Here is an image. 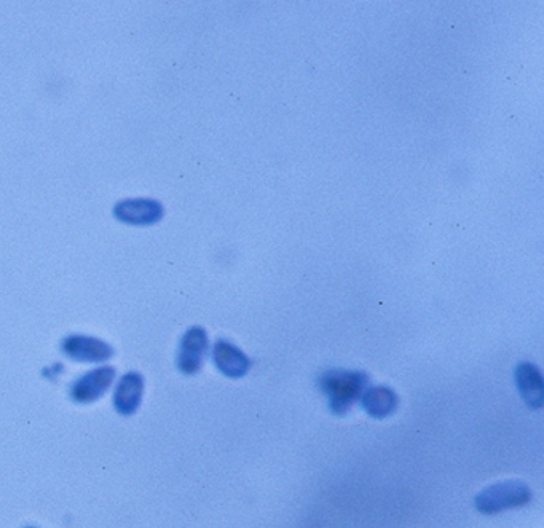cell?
Segmentation results:
<instances>
[{
	"label": "cell",
	"mask_w": 544,
	"mask_h": 528,
	"mask_svg": "<svg viewBox=\"0 0 544 528\" xmlns=\"http://www.w3.org/2000/svg\"><path fill=\"white\" fill-rule=\"evenodd\" d=\"M318 385L328 398L332 414L343 415L363 396L369 385V375L361 371L331 369L320 375Z\"/></svg>",
	"instance_id": "obj_1"
},
{
	"label": "cell",
	"mask_w": 544,
	"mask_h": 528,
	"mask_svg": "<svg viewBox=\"0 0 544 528\" xmlns=\"http://www.w3.org/2000/svg\"><path fill=\"white\" fill-rule=\"evenodd\" d=\"M533 495L529 485L521 481H503L489 485L477 493L474 508L485 516L529 505Z\"/></svg>",
	"instance_id": "obj_2"
},
{
	"label": "cell",
	"mask_w": 544,
	"mask_h": 528,
	"mask_svg": "<svg viewBox=\"0 0 544 528\" xmlns=\"http://www.w3.org/2000/svg\"><path fill=\"white\" fill-rule=\"evenodd\" d=\"M115 379H117L115 367L107 366V364L95 367L71 383L69 398L75 404H83V406L93 404L112 390Z\"/></svg>",
	"instance_id": "obj_3"
},
{
	"label": "cell",
	"mask_w": 544,
	"mask_h": 528,
	"mask_svg": "<svg viewBox=\"0 0 544 528\" xmlns=\"http://www.w3.org/2000/svg\"><path fill=\"white\" fill-rule=\"evenodd\" d=\"M60 350L66 358L80 364H103L114 356V348L109 343L85 334L66 335Z\"/></svg>",
	"instance_id": "obj_4"
},
{
	"label": "cell",
	"mask_w": 544,
	"mask_h": 528,
	"mask_svg": "<svg viewBox=\"0 0 544 528\" xmlns=\"http://www.w3.org/2000/svg\"><path fill=\"white\" fill-rule=\"evenodd\" d=\"M117 221L135 227H149L162 221L165 208L154 198H125L112 209Z\"/></svg>",
	"instance_id": "obj_5"
},
{
	"label": "cell",
	"mask_w": 544,
	"mask_h": 528,
	"mask_svg": "<svg viewBox=\"0 0 544 528\" xmlns=\"http://www.w3.org/2000/svg\"><path fill=\"white\" fill-rule=\"evenodd\" d=\"M209 350L208 332L202 326H192L181 337L176 366L184 375H195L203 367Z\"/></svg>",
	"instance_id": "obj_6"
},
{
	"label": "cell",
	"mask_w": 544,
	"mask_h": 528,
	"mask_svg": "<svg viewBox=\"0 0 544 528\" xmlns=\"http://www.w3.org/2000/svg\"><path fill=\"white\" fill-rule=\"evenodd\" d=\"M144 377L139 372L123 374L112 388V407L122 417H131L138 412L144 398Z\"/></svg>",
	"instance_id": "obj_7"
},
{
	"label": "cell",
	"mask_w": 544,
	"mask_h": 528,
	"mask_svg": "<svg viewBox=\"0 0 544 528\" xmlns=\"http://www.w3.org/2000/svg\"><path fill=\"white\" fill-rule=\"evenodd\" d=\"M211 356L217 371L229 379H241L251 369V359L229 340H216Z\"/></svg>",
	"instance_id": "obj_8"
},
{
	"label": "cell",
	"mask_w": 544,
	"mask_h": 528,
	"mask_svg": "<svg viewBox=\"0 0 544 528\" xmlns=\"http://www.w3.org/2000/svg\"><path fill=\"white\" fill-rule=\"evenodd\" d=\"M514 379L525 404L533 410L541 409L544 406V380L540 369L527 361L517 364Z\"/></svg>",
	"instance_id": "obj_9"
},
{
	"label": "cell",
	"mask_w": 544,
	"mask_h": 528,
	"mask_svg": "<svg viewBox=\"0 0 544 528\" xmlns=\"http://www.w3.org/2000/svg\"><path fill=\"white\" fill-rule=\"evenodd\" d=\"M359 401H361L364 412L369 417L377 418V420H383V418L395 414L399 404V398L395 390H391L390 387H385V385L366 388Z\"/></svg>",
	"instance_id": "obj_10"
},
{
	"label": "cell",
	"mask_w": 544,
	"mask_h": 528,
	"mask_svg": "<svg viewBox=\"0 0 544 528\" xmlns=\"http://www.w3.org/2000/svg\"><path fill=\"white\" fill-rule=\"evenodd\" d=\"M64 367L61 366V364H53V366L47 367V369H44V375L47 377V379H56L58 375H61V372H63Z\"/></svg>",
	"instance_id": "obj_11"
},
{
	"label": "cell",
	"mask_w": 544,
	"mask_h": 528,
	"mask_svg": "<svg viewBox=\"0 0 544 528\" xmlns=\"http://www.w3.org/2000/svg\"><path fill=\"white\" fill-rule=\"evenodd\" d=\"M24 528H36V527H24Z\"/></svg>",
	"instance_id": "obj_12"
}]
</instances>
